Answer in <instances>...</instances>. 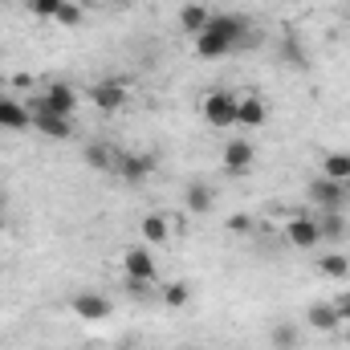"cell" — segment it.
I'll return each mask as SVG.
<instances>
[{"mask_svg":"<svg viewBox=\"0 0 350 350\" xmlns=\"http://www.w3.org/2000/svg\"><path fill=\"white\" fill-rule=\"evenodd\" d=\"M281 49H285V57H293V62H297V66H306V53H301V49H297V41H293V37H289V41H285V45H281Z\"/></svg>","mask_w":350,"mask_h":350,"instance_id":"484cf974","label":"cell"},{"mask_svg":"<svg viewBox=\"0 0 350 350\" xmlns=\"http://www.w3.org/2000/svg\"><path fill=\"white\" fill-rule=\"evenodd\" d=\"M228 228H232V232H249L253 224H249V216H228Z\"/></svg>","mask_w":350,"mask_h":350,"instance_id":"4316f807","label":"cell"},{"mask_svg":"<svg viewBox=\"0 0 350 350\" xmlns=\"http://www.w3.org/2000/svg\"><path fill=\"white\" fill-rule=\"evenodd\" d=\"M347 21H350V8H347Z\"/></svg>","mask_w":350,"mask_h":350,"instance_id":"1f68e13d","label":"cell"},{"mask_svg":"<svg viewBox=\"0 0 350 350\" xmlns=\"http://www.w3.org/2000/svg\"><path fill=\"white\" fill-rule=\"evenodd\" d=\"M322 175H326V179L347 183V179H350V155H342V151H330V155L322 159Z\"/></svg>","mask_w":350,"mask_h":350,"instance_id":"44dd1931","label":"cell"},{"mask_svg":"<svg viewBox=\"0 0 350 350\" xmlns=\"http://www.w3.org/2000/svg\"><path fill=\"white\" fill-rule=\"evenodd\" d=\"M306 196H310V204L322 208V212H342V208H347V187H342L338 179H326V175H314Z\"/></svg>","mask_w":350,"mask_h":350,"instance_id":"7a4b0ae2","label":"cell"},{"mask_svg":"<svg viewBox=\"0 0 350 350\" xmlns=\"http://www.w3.org/2000/svg\"><path fill=\"white\" fill-rule=\"evenodd\" d=\"M318 269H322L326 277H347V273H350V261L342 257V253H326V257L318 261Z\"/></svg>","mask_w":350,"mask_h":350,"instance_id":"7402d4cb","label":"cell"},{"mask_svg":"<svg viewBox=\"0 0 350 350\" xmlns=\"http://www.w3.org/2000/svg\"><path fill=\"white\" fill-rule=\"evenodd\" d=\"M33 126H37L45 139H70V135H74V118L49 114V110H33Z\"/></svg>","mask_w":350,"mask_h":350,"instance_id":"8fae6325","label":"cell"},{"mask_svg":"<svg viewBox=\"0 0 350 350\" xmlns=\"http://www.w3.org/2000/svg\"><path fill=\"white\" fill-rule=\"evenodd\" d=\"M155 172V159L151 155H135V151H118V163H114V175L122 183H147Z\"/></svg>","mask_w":350,"mask_h":350,"instance_id":"5b68a950","label":"cell"},{"mask_svg":"<svg viewBox=\"0 0 350 350\" xmlns=\"http://www.w3.org/2000/svg\"><path fill=\"white\" fill-rule=\"evenodd\" d=\"M122 4H126V0H122Z\"/></svg>","mask_w":350,"mask_h":350,"instance_id":"836d02e7","label":"cell"},{"mask_svg":"<svg viewBox=\"0 0 350 350\" xmlns=\"http://www.w3.org/2000/svg\"><path fill=\"white\" fill-rule=\"evenodd\" d=\"M82 16H86V12H82L78 0H62V8H57L53 21H62V25H82Z\"/></svg>","mask_w":350,"mask_h":350,"instance_id":"cb8c5ba5","label":"cell"},{"mask_svg":"<svg viewBox=\"0 0 350 350\" xmlns=\"http://www.w3.org/2000/svg\"><path fill=\"white\" fill-rule=\"evenodd\" d=\"M70 306H74V314L86 318V322H102V318H110V310H114L102 293H78Z\"/></svg>","mask_w":350,"mask_h":350,"instance_id":"4fadbf2b","label":"cell"},{"mask_svg":"<svg viewBox=\"0 0 350 350\" xmlns=\"http://www.w3.org/2000/svg\"><path fill=\"white\" fill-rule=\"evenodd\" d=\"M204 122L208 126H216V131H224V126H237V98L232 94H224V90H212L208 98H204Z\"/></svg>","mask_w":350,"mask_h":350,"instance_id":"3957f363","label":"cell"},{"mask_svg":"<svg viewBox=\"0 0 350 350\" xmlns=\"http://www.w3.org/2000/svg\"><path fill=\"white\" fill-rule=\"evenodd\" d=\"M0 212H4V191H0Z\"/></svg>","mask_w":350,"mask_h":350,"instance_id":"f546056e","label":"cell"},{"mask_svg":"<svg viewBox=\"0 0 350 350\" xmlns=\"http://www.w3.org/2000/svg\"><path fill=\"white\" fill-rule=\"evenodd\" d=\"M265 102L261 98H237V126H265Z\"/></svg>","mask_w":350,"mask_h":350,"instance_id":"ac0fdd59","label":"cell"},{"mask_svg":"<svg viewBox=\"0 0 350 350\" xmlns=\"http://www.w3.org/2000/svg\"><path fill=\"white\" fill-rule=\"evenodd\" d=\"M57 8H62V0H37V4H33V12H37V16H45V21H53V16H57Z\"/></svg>","mask_w":350,"mask_h":350,"instance_id":"d4e9b609","label":"cell"},{"mask_svg":"<svg viewBox=\"0 0 350 350\" xmlns=\"http://www.w3.org/2000/svg\"><path fill=\"white\" fill-rule=\"evenodd\" d=\"M253 159H257L253 143H245V139L224 143V172H228V175H245L249 167H253Z\"/></svg>","mask_w":350,"mask_h":350,"instance_id":"30bf717a","label":"cell"},{"mask_svg":"<svg viewBox=\"0 0 350 350\" xmlns=\"http://www.w3.org/2000/svg\"><path fill=\"white\" fill-rule=\"evenodd\" d=\"M122 273H126V281H155L159 277V265H155L147 245H135V249L122 253Z\"/></svg>","mask_w":350,"mask_h":350,"instance_id":"277c9868","label":"cell"},{"mask_svg":"<svg viewBox=\"0 0 350 350\" xmlns=\"http://www.w3.org/2000/svg\"><path fill=\"white\" fill-rule=\"evenodd\" d=\"M167 237H172V224L163 220V216H143V245H167Z\"/></svg>","mask_w":350,"mask_h":350,"instance_id":"ffe728a7","label":"cell"},{"mask_svg":"<svg viewBox=\"0 0 350 350\" xmlns=\"http://www.w3.org/2000/svg\"><path fill=\"white\" fill-rule=\"evenodd\" d=\"M269 347L273 350H297L301 347V330H297L293 322H277V326L269 330Z\"/></svg>","mask_w":350,"mask_h":350,"instance_id":"d6986e66","label":"cell"},{"mask_svg":"<svg viewBox=\"0 0 350 350\" xmlns=\"http://www.w3.org/2000/svg\"><path fill=\"white\" fill-rule=\"evenodd\" d=\"M183 204H187V212H191V216H204V212L216 204V191H212V183H208V179H191V183H187V196H183Z\"/></svg>","mask_w":350,"mask_h":350,"instance_id":"5bb4252c","label":"cell"},{"mask_svg":"<svg viewBox=\"0 0 350 350\" xmlns=\"http://www.w3.org/2000/svg\"><path fill=\"white\" fill-rule=\"evenodd\" d=\"M37 110H49V114L74 118V110H78V94L66 86V82H53V86H45L41 102H37Z\"/></svg>","mask_w":350,"mask_h":350,"instance_id":"8992f818","label":"cell"},{"mask_svg":"<svg viewBox=\"0 0 350 350\" xmlns=\"http://www.w3.org/2000/svg\"><path fill=\"white\" fill-rule=\"evenodd\" d=\"M90 102H94L98 110H106V114L122 110V106H126V82H122V78H102L98 86L90 90Z\"/></svg>","mask_w":350,"mask_h":350,"instance_id":"52a82bcc","label":"cell"},{"mask_svg":"<svg viewBox=\"0 0 350 350\" xmlns=\"http://www.w3.org/2000/svg\"><path fill=\"white\" fill-rule=\"evenodd\" d=\"M249 37H253V29H249V21H245V16H237V12H212L208 29L196 37V57L216 62V57L232 53L237 45H241V49H249V45H245Z\"/></svg>","mask_w":350,"mask_h":350,"instance_id":"6da1fadb","label":"cell"},{"mask_svg":"<svg viewBox=\"0 0 350 350\" xmlns=\"http://www.w3.org/2000/svg\"><path fill=\"white\" fill-rule=\"evenodd\" d=\"M208 21H212V8H208V4H196V0H191V4L179 8V25H183L191 37H200V33L208 29Z\"/></svg>","mask_w":350,"mask_h":350,"instance_id":"9a60e30c","label":"cell"},{"mask_svg":"<svg viewBox=\"0 0 350 350\" xmlns=\"http://www.w3.org/2000/svg\"><path fill=\"white\" fill-rule=\"evenodd\" d=\"M334 310H338V318H342V322H350V297H338V301H334Z\"/></svg>","mask_w":350,"mask_h":350,"instance_id":"83f0119b","label":"cell"},{"mask_svg":"<svg viewBox=\"0 0 350 350\" xmlns=\"http://www.w3.org/2000/svg\"><path fill=\"white\" fill-rule=\"evenodd\" d=\"M285 241H289L293 249H314V245H322V237H318V220L306 216V212H297V216L285 224Z\"/></svg>","mask_w":350,"mask_h":350,"instance_id":"ba28073f","label":"cell"},{"mask_svg":"<svg viewBox=\"0 0 350 350\" xmlns=\"http://www.w3.org/2000/svg\"><path fill=\"white\" fill-rule=\"evenodd\" d=\"M342 334H347V338H342V342H347V347H350V322H347V330H342Z\"/></svg>","mask_w":350,"mask_h":350,"instance_id":"f1b7e54d","label":"cell"},{"mask_svg":"<svg viewBox=\"0 0 350 350\" xmlns=\"http://www.w3.org/2000/svg\"><path fill=\"white\" fill-rule=\"evenodd\" d=\"M0 126L4 131H25V126H33V110H25L8 94H0Z\"/></svg>","mask_w":350,"mask_h":350,"instance_id":"7c38bea8","label":"cell"},{"mask_svg":"<svg viewBox=\"0 0 350 350\" xmlns=\"http://www.w3.org/2000/svg\"><path fill=\"white\" fill-rule=\"evenodd\" d=\"M25 4H29V8H33V4H37V0H25Z\"/></svg>","mask_w":350,"mask_h":350,"instance_id":"4dcf8cb0","label":"cell"},{"mask_svg":"<svg viewBox=\"0 0 350 350\" xmlns=\"http://www.w3.org/2000/svg\"><path fill=\"white\" fill-rule=\"evenodd\" d=\"M78 4H86V0H78Z\"/></svg>","mask_w":350,"mask_h":350,"instance_id":"d6a6232c","label":"cell"},{"mask_svg":"<svg viewBox=\"0 0 350 350\" xmlns=\"http://www.w3.org/2000/svg\"><path fill=\"white\" fill-rule=\"evenodd\" d=\"M318 220V237L326 241V245H338L342 237H347V220H342V212H322V216H314Z\"/></svg>","mask_w":350,"mask_h":350,"instance_id":"e0dca14e","label":"cell"},{"mask_svg":"<svg viewBox=\"0 0 350 350\" xmlns=\"http://www.w3.org/2000/svg\"><path fill=\"white\" fill-rule=\"evenodd\" d=\"M306 326L318 330V334H334L342 326V318H338L334 301H314V306H306Z\"/></svg>","mask_w":350,"mask_h":350,"instance_id":"9c48e42d","label":"cell"},{"mask_svg":"<svg viewBox=\"0 0 350 350\" xmlns=\"http://www.w3.org/2000/svg\"><path fill=\"white\" fill-rule=\"evenodd\" d=\"M86 163L94 172H106L114 175V163H118V151L110 143H86Z\"/></svg>","mask_w":350,"mask_h":350,"instance_id":"2e32d148","label":"cell"},{"mask_svg":"<svg viewBox=\"0 0 350 350\" xmlns=\"http://www.w3.org/2000/svg\"><path fill=\"white\" fill-rule=\"evenodd\" d=\"M163 301H167L172 310H183V306L191 301V289H187L183 281H175V285H167V289H163Z\"/></svg>","mask_w":350,"mask_h":350,"instance_id":"603a6c76","label":"cell"}]
</instances>
